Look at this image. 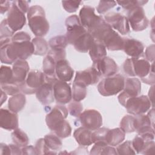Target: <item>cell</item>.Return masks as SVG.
Returning <instances> with one entry per match:
<instances>
[{"label": "cell", "mask_w": 155, "mask_h": 155, "mask_svg": "<svg viewBox=\"0 0 155 155\" xmlns=\"http://www.w3.org/2000/svg\"><path fill=\"white\" fill-rule=\"evenodd\" d=\"M105 21L112 28L117 30L121 35H127L130 31V24L127 18L119 13L109 12L105 16Z\"/></svg>", "instance_id": "15"}, {"label": "cell", "mask_w": 155, "mask_h": 155, "mask_svg": "<svg viewBox=\"0 0 155 155\" xmlns=\"http://www.w3.org/2000/svg\"><path fill=\"white\" fill-rule=\"evenodd\" d=\"M0 59L6 64H12L18 59L12 42V38L0 39Z\"/></svg>", "instance_id": "20"}, {"label": "cell", "mask_w": 155, "mask_h": 155, "mask_svg": "<svg viewBox=\"0 0 155 155\" xmlns=\"http://www.w3.org/2000/svg\"><path fill=\"white\" fill-rule=\"evenodd\" d=\"M12 42L18 59L26 60L34 54V46L31 37L25 31H19L12 36Z\"/></svg>", "instance_id": "5"}, {"label": "cell", "mask_w": 155, "mask_h": 155, "mask_svg": "<svg viewBox=\"0 0 155 155\" xmlns=\"http://www.w3.org/2000/svg\"><path fill=\"white\" fill-rule=\"evenodd\" d=\"M81 1H62V5L65 10L68 13H74L77 11Z\"/></svg>", "instance_id": "46"}, {"label": "cell", "mask_w": 155, "mask_h": 155, "mask_svg": "<svg viewBox=\"0 0 155 155\" xmlns=\"http://www.w3.org/2000/svg\"><path fill=\"white\" fill-rule=\"evenodd\" d=\"M134 131L137 134H143L148 132L154 133V128L147 115L142 114L134 116Z\"/></svg>", "instance_id": "26"}, {"label": "cell", "mask_w": 155, "mask_h": 155, "mask_svg": "<svg viewBox=\"0 0 155 155\" xmlns=\"http://www.w3.org/2000/svg\"><path fill=\"white\" fill-rule=\"evenodd\" d=\"M26 98L25 94L19 93L10 97L8 102V108L10 111L17 113L24 108Z\"/></svg>", "instance_id": "31"}, {"label": "cell", "mask_w": 155, "mask_h": 155, "mask_svg": "<svg viewBox=\"0 0 155 155\" xmlns=\"http://www.w3.org/2000/svg\"><path fill=\"white\" fill-rule=\"evenodd\" d=\"M79 18L82 26L91 33L104 20L94 13V8L89 5H84L80 10Z\"/></svg>", "instance_id": "8"}, {"label": "cell", "mask_w": 155, "mask_h": 155, "mask_svg": "<svg viewBox=\"0 0 155 155\" xmlns=\"http://www.w3.org/2000/svg\"><path fill=\"white\" fill-rule=\"evenodd\" d=\"M134 115H125L120 120V128L125 133H130L134 132Z\"/></svg>", "instance_id": "39"}, {"label": "cell", "mask_w": 155, "mask_h": 155, "mask_svg": "<svg viewBox=\"0 0 155 155\" xmlns=\"http://www.w3.org/2000/svg\"><path fill=\"white\" fill-rule=\"evenodd\" d=\"M53 84V83L45 82L35 93L36 98L43 105H48L54 102Z\"/></svg>", "instance_id": "25"}, {"label": "cell", "mask_w": 155, "mask_h": 155, "mask_svg": "<svg viewBox=\"0 0 155 155\" xmlns=\"http://www.w3.org/2000/svg\"><path fill=\"white\" fill-rule=\"evenodd\" d=\"M13 83L16 82L14 81L12 68L8 66L1 65L0 68V85Z\"/></svg>", "instance_id": "36"}, {"label": "cell", "mask_w": 155, "mask_h": 155, "mask_svg": "<svg viewBox=\"0 0 155 155\" xmlns=\"http://www.w3.org/2000/svg\"><path fill=\"white\" fill-rule=\"evenodd\" d=\"M124 83V77L120 74H116L103 78L97 85V90L104 96L115 95L123 90Z\"/></svg>", "instance_id": "6"}, {"label": "cell", "mask_w": 155, "mask_h": 155, "mask_svg": "<svg viewBox=\"0 0 155 155\" xmlns=\"http://www.w3.org/2000/svg\"><path fill=\"white\" fill-rule=\"evenodd\" d=\"M12 139L13 143L21 148L28 145L29 139L25 133L19 128H16L12 133Z\"/></svg>", "instance_id": "35"}, {"label": "cell", "mask_w": 155, "mask_h": 155, "mask_svg": "<svg viewBox=\"0 0 155 155\" xmlns=\"http://www.w3.org/2000/svg\"><path fill=\"white\" fill-rule=\"evenodd\" d=\"M106 128H99L93 131L91 134V139L93 143L97 142H105V136L108 131ZM107 143V142H106Z\"/></svg>", "instance_id": "44"}, {"label": "cell", "mask_w": 155, "mask_h": 155, "mask_svg": "<svg viewBox=\"0 0 155 155\" xmlns=\"http://www.w3.org/2000/svg\"><path fill=\"white\" fill-rule=\"evenodd\" d=\"M45 82V74L38 70H31L28 72L24 82L19 87L21 91L25 94L36 93L39 88Z\"/></svg>", "instance_id": "7"}, {"label": "cell", "mask_w": 155, "mask_h": 155, "mask_svg": "<svg viewBox=\"0 0 155 155\" xmlns=\"http://www.w3.org/2000/svg\"><path fill=\"white\" fill-rule=\"evenodd\" d=\"M91 134L92 131L84 127H81L74 130L73 137L79 145L86 147L93 143L91 139Z\"/></svg>", "instance_id": "29"}, {"label": "cell", "mask_w": 155, "mask_h": 155, "mask_svg": "<svg viewBox=\"0 0 155 155\" xmlns=\"http://www.w3.org/2000/svg\"><path fill=\"white\" fill-rule=\"evenodd\" d=\"M0 154L1 155H10L11 151L9 145L1 143L0 145Z\"/></svg>", "instance_id": "53"}, {"label": "cell", "mask_w": 155, "mask_h": 155, "mask_svg": "<svg viewBox=\"0 0 155 155\" xmlns=\"http://www.w3.org/2000/svg\"><path fill=\"white\" fill-rule=\"evenodd\" d=\"M7 25L15 33L21 29L26 23L25 13L19 8L15 1H12L6 18Z\"/></svg>", "instance_id": "12"}, {"label": "cell", "mask_w": 155, "mask_h": 155, "mask_svg": "<svg viewBox=\"0 0 155 155\" xmlns=\"http://www.w3.org/2000/svg\"><path fill=\"white\" fill-rule=\"evenodd\" d=\"M123 70L129 76L139 77L142 79L154 71V62L151 64L145 59L131 58L127 59L123 64Z\"/></svg>", "instance_id": "4"}, {"label": "cell", "mask_w": 155, "mask_h": 155, "mask_svg": "<svg viewBox=\"0 0 155 155\" xmlns=\"http://www.w3.org/2000/svg\"><path fill=\"white\" fill-rule=\"evenodd\" d=\"M127 18L134 31H140L148 27L149 21L142 7H136L128 10Z\"/></svg>", "instance_id": "11"}, {"label": "cell", "mask_w": 155, "mask_h": 155, "mask_svg": "<svg viewBox=\"0 0 155 155\" xmlns=\"http://www.w3.org/2000/svg\"><path fill=\"white\" fill-rule=\"evenodd\" d=\"M68 114V109L63 105H56L46 115L45 122L48 128L58 136H63L71 129L69 122L65 120Z\"/></svg>", "instance_id": "2"}, {"label": "cell", "mask_w": 155, "mask_h": 155, "mask_svg": "<svg viewBox=\"0 0 155 155\" xmlns=\"http://www.w3.org/2000/svg\"><path fill=\"white\" fill-rule=\"evenodd\" d=\"M90 154H117L116 149L105 142H97L90 150Z\"/></svg>", "instance_id": "33"}, {"label": "cell", "mask_w": 155, "mask_h": 155, "mask_svg": "<svg viewBox=\"0 0 155 155\" xmlns=\"http://www.w3.org/2000/svg\"><path fill=\"white\" fill-rule=\"evenodd\" d=\"M55 75L58 80L67 82L72 79L74 70L65 59H61L56 62Z\"/></svg>", "instance_id": "24"}, {"label": "cell", "mask_w": 155, "mask_h": 155, "mask_svg": "<svg viewBox=\"0 0 155 155\" xmlns=\"http://www.w3.org/2000/svg\"><path fill=\"white\" fill-rule=\"evenodd\" d=\"M19 125L18 116L10 110L0 109V127L7 130H14Z\"/></svg>", "instance_id": "21"}, {"label": "cell", "mask_w": 155, "mask_h": 155, "mask_svg": "<svg viewBox=\"0 0 155 155\" xmlns=\"http://www.w3.org/2000/svg\"><path fill=\"white\" fill-rule=\"evenodd\" d=\"M28 26L36 37L45 36L49 31L50 25L45 17L44 8L38 5L31 6L27 12Z\"/></svg>", "instance_id": "3"}, {"label": "cell", "mask_w": 155, "mask_h": 155, "mask_svg": "<svg viewBox=\"0 0 155 155\" xmlns=\"http://www.w3.org/2000/svg\"><path fill=\"white\" fill-rule=\"evenodd\" d=\"M31 42L35 48L34 54L44 56L48 52V44L42 37H36Z\"/></svg>", "instance_id": "34"}, {"label": "cell", "mask_w": 155, "mask_h": 155, "mask_svg": "<svg viewBox=\"0 0 155 155\" xmlns=\"http://www.w3.org/2000/svg\"><path fill=\"white\" fill-rule=\"evenodd\" d=\"M1 89H2L7 94L10 96H13L21 93L20 87L19 85L16 83L1 85Z\"/></svg>", "instance_id": "48"}, {"label": "cell", "mask_w": 155, "mask_h": 155, "mask_svg": "<svg viewBox=\"0 0 155 155\" xmlns=\"http://www.w3.org/2000/svg\"><path fill=\"white\" fill-rule=\"evenodd\" d=\"M22 154L27 155H34L37 154L35 147L32 145H26L21 148Z\"/></svg>", "instance_id": "50"}, {"label": "cell", "mask_w": 155, "mask_h": 155, "mask_svg": "<svg viewBox=\"0 0 155 155\" xmlns=\"http://www.w3.org/2000/svg\"><path fill=\"white\" fill-rule=\"evenodd\" d=\"M107 48L101 42L95 41L88 52L93 62L97 61L107 56Z\"/></svg>", "instance_id": "32"}, {"label": "cell", "mask_w": 155, "mask_h": 155, "mask_svg": "<svg viewBox=\"0 0 155 155\" xmlns=\"http://www.w3.org/2000/svg\"><path fill=\"white\" fill-rule=\"evenodd\" d=\"M90 34L95 41L102 43L108 50H122L124 38L114 30L105 20Z\"/></svg>", "instance_id": "1"}, {"label": "cell", "mask_w": 155, "mask_h": 155, "mask_svg": "<svg viewBox=\"0 0 155 155\" xmlns=\"http://www.w3.org/2000/svg\"><path fill=\"white\" fill-rule=\"evenodd\" d=\"M125 137V133L120 127L108 129L105 136V142L108 145L114 147L122 142Z\"/></svg>", "instance_id": "30"}, {"label": "cell", "mask_w": 155, "mask_h": 155, "mask_svg": "<svg viewBox=\"0 0 155 155\" xmlns=\"http://www.w3.org/2000/svg\"><path fill=\"white\" fill-rule=\"evenodd\" d=\"M154 85H152L151 87L150 88L149 90V92H148V99H150L151 103V105L152 107H154V102H153V96H154Z\"/></svg>", "instance_id": "55"}, {"label": "cell", "mask_w": 155, "mask_h": 155, "mask_svg": "<svg viewBox=\"0 0 155 155\" xmlns=\"http://www.w3.org/2000/svg\"><path fill=\"white\" fill-rule=\"evenodd\" d=\"M100 73L101 77L106 78L116 74L119 68L116 62L111 58L105 56L93 62V66Z\"/></svg>", "instance_id": "19"}, {"label": "cell", "mask_w": 155, "mask_h": 155, "mask_svg": "<svg viewBox=\"0 0 155 155\" xmlns=\"http://www.w3.org/2000/svg\"><path fill=\"white\" fill-rule=\"evenodd\" d=\"M79 120L82 127L94 131L102 125V117L101 113L94 109L85 110L81 113Z\"/></svg>", "instance_id": "14"}, {"label": "cell", "mask_w": 155, "mask_h": 155, "mask_svg": "<svg viewBox=\"0 0 155 155\" xmlns=\"http://www.w3.org/2000/svg\"><path fill=\"white\" fill-rule=\"evenodd\" d=\"M56 61L53 56L47 54L44 58L42 62L43 73L45 76L47 82H53L57 79L55 75V68Z\"/></svg>", "instance_id": "27"}, {"label": "cell", "mask_w": 155, "mask_h": 155, "mask_svg": "<svg viewBox=\"0 0 155 155\" xmlns=\"http://www.w3.org/2000/svg\"><path fill=\"white\" fill-rule=\"evenodd\" d=\"M116 1H100L97 7H96L97 12L99 14H104L108 11L110 9L113 8L116 5Z\"/></svg>", "instance_id": "47"}, {"label": "cell", "mask_w": 155, "mask_h": 155, "mask_svg": "<svg viewBox=\"0 0 155 155\" xmlns=\"http://www.w3.org/2000/svg\"><path fill=\"white\" fill-rule=\"evenodd\" d=\"M94 41L95 40L92 35L87 31L77 39L73 45L78 51L81 53H87L89 51Z\"/></svg>", "instance_id": "28"}, {"label": "cell", "mask_w": 155, "mask_h": 155, "mask_svg": "<svg viewBox=\"0 0 155 155\" xmlns=\"http://www.w3.org/2000/svg\"><path fill=\"white\" fill-rule=\"evenodd\" d=\"M122 50L131 58H140L144 51L143 44L135 39L124 38Z\"/></svg>", "instance_id": "23"}, {"label": "cell", "mask_w": 155, "mask_h": 155, "mask_svg": "<svg viewBox=\"0 0 155 155\" xmlns=\"http://www.w3.org/2000/svg\"><path fill=\"white\" fill-rule=\"evenodd\" d=\"M48 147L51 151H57L61 148L62 143L59 137L55 134H48L44 137Z\"/></svg>", "instance_id": "37"}, {"label": "cell", "mask_w": 155, "mask_h": 155, "mask_svg": "<svg viewBox=\"0 0 155 155\" xmlns=\"http://www.w3.org/2000/svg\"><path fill=\"white\" fill-rule=\"evenodd\" d=\"M54 97L59 104L69 103L72 99L71 88L67 82L56 79L53 84Z\"/></svg>", "instance_id": "17"}, {"label": "cell", "mask_w": 155, "mask_h": 155, "mask_svg": "<svg viewBox=\"0 0 155 155\" xmlns=\"http://www.w3.org/2000/svg\"><path fill=\"white\" fill-rule=\"evenodd\" d=\"M83 106L82 104L78 101H73L72 102H70L68 105V111L71 116L79 117L81 113L82 112Z\"/></svg>", "instance_id": "42"}, {"label": "cell", "mask_w": 155, "mask_h": 155, "mask_svg": "<svg viewBox=\"0 0 155 155\" xmlns=\"http://www.w3.org/2000/svg\"><path fill=\"white\" fill-rule=\"evenodd\" d=\"M65 26L67 28L65 36L68 44L73 45L77 39L87 31L81 24L79 16L76 15L66 18Z\"/></svg>", "instance_id": "10"}, {"label": "cell", "mask_w": 155, "mask_h": 155, "mask_svg": "<svg viewBox=\"0 0 155 155\" xmlns=\"http://www.w3.org/2000/svg\"><path fill=\"white\" fill-rule=\"evenodd\" d=\"M147 115L149 117L153 127L154 128V107H153L151 109H150V110L149 111V112L148 113V114Z\"/></svg>", "instance_id": "54"}, {"label": "cell", "mask_w": 155, "mask_h": 155, "mask_svg": "<svg viewBox=\"0 0 155 155\" xmlns=\"http://www.w3.org/2000/svg\"><path fill=\"white\" fill-rule=\"evenodd\" d=\"M15 33L9 28L7 25V19H4L0 25V39L12 38Z\"/></svg>", "instance_id": "45"}, {"label": "cell", "mask_w": 155, "mask_h": 155, "mask_svg": "<svg viewBox=\"0 0 155 155\" xmlns=\"http://www.w3.org/2000/svg\"><path fill=\"white\" fill-rule=\"evenodd\" d=\"M154 44H151L150 46H148L145 51V58L148 62H153L154 60Z\"/></svg>", "instance_id": "49"}, {"label": "cell", "mask_w": 155, "mask_h": 155, "mask_svg": "<svg viewBox=\"0 0 155 155\" xmlns=\"http://www.w3.org/2000/svg\"><path fill=\"white\" fill-rule=\"evenodd\" d=\"M141 91L140 81L136 78H128L125 79L124 87L118 96L119 103L124 107L126 101L131 97L138 96Z\"/></svg>", "instance_id": "13"}, {"label": "cell", "mask_w": 155, "mask_h": 155, "mask_svg": "<svg viewBox=\"0 0 155 155\" xmlns=\"http://www.w3.org/2000/svg\"><path fill=\"white\" fill-rule=\"evenodd\" d=\"M148 2V1L143 0H130V1H116L119 5L122 7L124 8L129 10L136 7H142Z\"/></svg>", "instance_id": "41"}, {"label": "cell", "mask_w": 155, "mask_h": 155, "mask_svg": "<svg viewBox=\"0 0 155 155\" xmlns=\"http://www.w3.org/2000/svg\"><path fill=\"white\" fill-rule=\"evenodd\" d=\"M101 77L100 73L96 69L91 67L84 70L77 71L73 82L87 87L98 82Z\"/></svg>", "instance_id": "18"}, {"label": "cell", "mask_w": 155, "mask_h": 155, "mask_svg": "<svg viewBox=\"0 0 155 155\" xmlns=\"http://www.w3.org/2000/svg\"><path fill=\"white\" fill-rule=\"evenodd\" d=\"M117 154L119 155H128L136 154V152L133 149L131 144V141L126 140L122 143H120L116 148Z\"/></svg>", "instance_id": "40"}, {"label": "cell", "mask_w": 155, "mask_h": 155, "mask_svg": "<svg viewBox=\"0 0 155 155\" xmlns=\"http://www.w3.org/2000/svg\"><path fill=\"white\" fill-rule=\"evenodd\" d=\"M71 90L73 101L80 102L86 97L87 91L86 87L73 82Z\"/></svg>", "instance_id": "38"}, {"label": "cell", "mask_w": 155, "mask_h": 155, "mask_svg": "<svg viewBox=\"0 0 155 155\" xmlns=\"http://www.w3.org/2000/svg\"><path fill=\"white\" fill-rule=\"evenodd\" d=\"M1 105H2V104L7 100V94L2 90L1 89Z\"/></svg>", "instance_id": "56"}, {"label": "cell", "mask_w": 155, "mask_h": 155, "mask_svg": "<svg viewBox=\"0 0 155 155\" xmlns=\"http://www.w3.org/2000/svg\"><path fill=\"white\" fill-rule=\"evenodd\" d=\"M151 106V103L148 96L141 95L128 99L124 107L128 113L136 116L147 112Z\"/></svg>", "instance_id": "9"}, {"label": "cell", "mask_w": 155, "mask_h": 155, "mask_svg": "<svg viewBox=\"0 0 155 155\" xmlns=\"http://www.w3.org/2000/svg\"><path fill=\"white\" fill-rule=\"evenodd\" d=\"M35 148L36 149L37 154H56V153L51 151L47 145L44 138H40L35 143Z\"/></svg>", "instance_id": "43"}, {"label": "cell", "mask_w": 155, "mask_h": 155, "mask_svg": "<svg viewBox=\"0 0 155 155\" xmlns=\"http://www.w3.org/2000/svg\"><path fill=\"white\" fill-rule=\"evenodd\" d=\"M29 65L26 60L17 59L13 64L12 71L15 82L20 86L22 84L29 72Z\"/></svg>", "instance_id": "22"}, {"label": "cell", "mask_w": 155, "mask_h": 155, "mask_svg": "<svg viewBox=\"0 0 155 155\" xmlns=\"http://www.w3.org/2000/svg\"><path fill=\"white\" fill-rule=\"evenodd\" d=\"M10 2L8 1L1 0L0 1V13L1 15L4 14L5 12L9 10L11 7Z\"/></svg>", "instance_id": "52"}, {"label": "cell", "mask_w": 155, "mask_h": 155, "mask_svg": "<svg viewBox=\"0 0 155 155\" xmlns=\"http://www.w3.org/2000/svg\"><path fill=\"white\" fill-rule=\"evenodd\" d=\"M19 8L24 13H27L29 9V2L30 1H15Z\"/></svg>", "instance_id": "51"}, {"label": "cell", "mask_w": 155, "mask_h": 155, "mask_svg": "<svg viewBox=\"0 0 155 155\" xmlns=\"http://www.w3.org/2000/svg\"><path fill=\"white\" fill-rule=\"evenodd\" d=\"M65 35H58L51 38L48 41L50 50L48 54L54 58L57 62L61 59H64L66 56L65 48L68 45Z\"/></svg>", "instance_id": "16"}]
</instances>
